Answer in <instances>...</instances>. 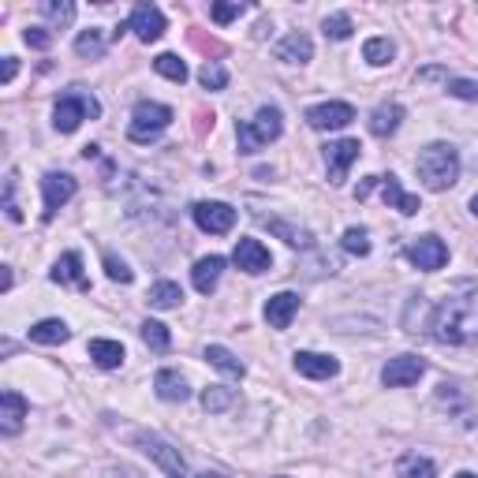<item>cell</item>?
I'll return each instance as SVG.
<instances>
[{"label":"cell","mask_w":478,"mask_h":478,"mask_svg":"<svg viewBox=\"0 0 478 478\" xmlns=\"http://www.w3.org/2000/svg\"><path fill=\"white\" fill-rule=\"evenodd\" d=\"M415 172L430 187V191H449V187L460 180V154L449 142H430V147L415 161Z\"/></svg>","instance_id":"obj_1"},{"label":"cell","mask_w":478,"mask_h":478,"mask_svg":"<svg viewBox=\"0 0 478 478\" xmlns=\"http://www.w3.org/2000/svg\"><path fill=\"white\" fill-rule=\"evenodd\" d=\"M474 329H478V314L467 310L464 299H449L438 310V318H433V337L441 344H464V340H471Z\"/></svg>","instance_id":"obj_2"},{"label":"cell","mask_w":478,"mask_h":478,"mask_svg":"<svg viewBox=\"0 0 478 478\" xmlns=\"http://www.w3.org/2000/svg\"><path fill=\"white\" fill-rule=\"evenodd\" d=\"M281 131H284L281 109L262 105V109L255 113V120H243L239 128H236V138H239V150H243V154H258V150L265 147V142L281 138Z\"/></svg>","instance_id":"obj_3"},{"label":"cell","mask_w":478,"mask_h":478,"mask_svg":"<svg viewBox=\"0 0 478 478\" xmlns=\"http://www.w3.org/2000/svg\"><path fill=\"white\" fill-rule=\"evenodd\" d=\"M94 116H101L97 97L82 94V90H71V94H64V97L56 101V109H53V128H56L60 135H71V131H79L82 120H94Z\"/></svg>","instance_id":"obj_4"},{"label":"cell","mask_w":478,"mask_h":478,"mask_svg":"<svg viewBox=\"0 0 478 478\" xmlns=\"http://www.w3.org/2000/svg\"><path fill=\"white\" fill-rule=\"evenodd\" d=\"M172 123V109L169 105H157V101H138L131 123H128V135L131 142H154L164 128Z\"/></svg>","instance_id":"obj_5"},{"label":"cell","mask_w":478,"mask_h":478,"mask_svg":"<svg viewBox=\"0 0 478 478\" xmlns=\"http://www.w3.org/2000/svg\"><path fill=\"white\" fill-rule=\"evenodd\" d=\"M138 449L150 456V460L169 474V478H187V464H183V456L180 449H172L164 438H157V433H138Z\"/></svg>","instance_id":"obj_6"},{"label":"cell","mask_w":478,"mask_h":478,"mask_svg":"<svg viewBox=\"0 0 478 478\" xmlns=\"http://www.w3.org/2000/svg\"><path fill=\"white\" fill-rule=\"evenodd\" d=\"M191 217H195V224L202 228V232H210V236L232 232V224H236V210L228 202H195Z\"/></svg>","instance_id":"obj_7"},{"label":"cell","mask_w":478,"mask_h":478,"mask_svg":"<svg viewBox=\"0 0 478 478\" xmlns=\"http://www.w3.org/2000/svg\"><path fill=\"white\" fill-rule=\"evenodd\" d=\"M351 120H356V109H351L348 101H325V105L306 109V123L314 131H340Z\"/></svg>","instance_id":"obj_8"},{"label":"cell","mask_w":478,"mask_h":478,"mask_svg":"<svg viewBox=\"0 0 478 478\" xmlns=\"http://www.w3.org/2000/svg\"><path fill=\"white\" fill-rule=\"evenodd\" d=\"M426 373V363L419 356H397V359H389L385 370H382V385L385 389H407L415 385Z\"/></svg>","instance_id":"obj_9"},{"label":"cell","mask_w":478,"mask_h":478,"mask_svg":"<svg viewBox=\"0 0 478 478\" xmlns=\"http://www.w3.org/2000/svg\"><path fill=\"white\" fill-rule=\"evenodd\" d=\"M363 147L356 138H340V142H329L325 147V164H329V183H344L348 180V169L359 161Z\"/></svg>","instance_id":"obj_10"},{"label":"cell","mask_w":478,"mask_h":478,"mask_svg":"<svg viewBox=\"0 0 478 478\" xmlns=\"http://www.w3.org/2000/svg\"><path fill=\"white\" fill-rule=\"evenodd\" d=\"M41 195H46V221L56 217V210H64V205L75 198V180L68 172H49L46 180H41Z\"/></svg>","instance_id":"obj_11"},{"label":"cell","mask_w":478,"mask_h":478,"mask_svg":"<svg viewBox=\"0 0 478 478\" xmlns=\"http://www.w3.org/2000/svg\"><path fill=\"white\" fill-rule=\"evenodd\" d=\"M232 262L243 269V273H251V277L265 273V269L273 265V258H269V247L262 239H239L236 251H232Z\"/></svg>","instance_id":"obj_12"},{"label":"cell","mask_w":478,"mask_h":478,"mask_svg":"<svg viewBox=\"0 0 478 478\" xmlns=\"http://www.w3.org/2000/svg\"><path fill=\"white\" fill-rule=\"evenodd\" d=\"M296 370L303 378H314V382H325V378H337L340 373V363L332 356H322V351H296Z\"/></svg>","instance_id":"obj_13"},{"label":"cell","mask_w":478,"mask_h":478,"mask_svg":"<svg viewBox=\"0 0 478 478\" xmlns=\"http://www.w3.org/2000/svg\"><path fill=\"white\" fill-rule=\"evenodd\" d=\"M411 262L426 269V273H433V269H441L449 262V247L438 239V236H423L411 243Z\"/></svg>","instance_id":"obj_14"},{"label":"cell","mask_w":478,"mask_h":478,"mask_svg":"<svg viewBox=\"0 0 478 478\" xmlns=\"http://www.w3.org/2000/svg\"><path fill=\"white\" fill-rule=\"evenodd\" d=\"M128 30H135L138 34V41H157L161 34H164V15H161V8H154V4H138L135 12H131V23H128Z\"/></svg>","instance_id":"obj_15"},{"label":"cell","mask_w":478,"mask_h":478,"mask_svg":"<svg viewBox=\"0 0 478 478\" xmlns=\"http://www.w3.org/2000/svg\"><path fill=\"white\" fill-rule=\"evenodd\" d=\"M296 314H299V296L296 292H277V296L265 299V322H269V329H288Z\"/></svg>","instance_id":"obj_16"},{"label":"cell","mask_w":478,"mask_h":478,"mask_svg":"<svg viewBox=\"0 0 478 478\" xmlns=\"http://www.w3.org/2000/svg\"><path fill=\"white\" fill-rule=\"evenodd\" d=\"M23 419H27V400L15 389H4L0 392V430L12 438V433L23 430Z\"/></svg>","instance_id":"obj_17"},{"label":"cell","mask_w":478,"mask_h":478,"mask_svg":"<svg viewBox=\"0 0 478 478\" xmlns=\"http://www.w3.org/2000/svg\"><path fill=\"white\" fill-rule=\"evenodd\" d=\"M378 187H382V198L392 205V210H400L404 217H411V214H419V210H423V205H419V198H415V195H407L404 187H400V180H397V176H382V180H378Z\"/></svg>","instance_id":"obj_18"},{"label":"cell","mask_w":478,"mask_h":478,"mask_svg":"<svg viewBox=\"0 0 478 478\" xmlns=\"http://www.w3.org/2000/svg\"><path fill=\"white\" fill-rule=\"evenodd\" d=\"M154 389H157V397H161L164 404H183L187 397H191V389H187V378H183L180 370H157Z\"/></svg>","instance_id":"obj_19"},{"label":"cell","mask_w":478,"mask_h":478,"mask_svg":"<svg viewBox=\"0 0 478 478\" xmlns=\"http://www.w3.org/2000/svg\"><path fill=\"white\" fill-rule=\"evenodd\" d=\"M53 281H56V284H68V288H79V292H87V288H90L87 273H82V258H79L75 251L60 255V262L53 265Z\"/></svg>","instance_id":"obj_20"},{"label":"cell","mask_w":478,"mask_h":478,"mask_svg":"<svg viewBox=\"0 0 478 478\" xmlns=\"http://www.w3.org/2000/svg\"><path fill=\"white\" fill-rule=\"evenodd\" d=\"M314 56V41H310L306 34H288L281 46H277V60H284V64H306V60Z\"/></svg>","instance_id":"obj_21"},{"label":"cell","mask_w":478,"mask_h":478,"mask_svg":"<svg viewBox=\"0 0 478 478\" xmlns=\"http://www.w3.org/2000/svg\"><path fill=\"white\" fill-rule=\"evenodd\" d=\"M221 269H224V258L221 255H210V258H198L195 262V269H191V281H195V288L202 296H210L214 288H217V281H221Z\"/></svg>","instance_id":"obj_22"},{"label":"cell","mask_w":478,"mask_h":478,"mask_svg":"<svg viewBox=\"0 0 478 478\" xmlns=\"http://www.w3.org/2000/svg\"><path fill=\"white\" fill-rule=\"evenodd\" d=\"M400 120H404V105H397V101H392V105H378L370 116V131L378 138H385V135H392L400 128Z\"/></svg>","instance_id":"obj_23"},{"label":"cell","mask_w":478,"mask_h":478,"mask_svg":"<svg viewBox=\"0 0 478 478\" xmlns=\"http://www.w3.org/2000/svg\"><path fill=\"white\" fill-rule=\"evenodd\" d=\"M90 359L101 366V370H116L123 363V344L120 340H90Z\"/></svg>","instance_id":"obj_24"},{"label":"cell","mask_w":478,"mask_h":478,"mask_svg":"<svg viewBox=\"0 0 478 478\" xmlns=\"http://www.w3.org/2000/svg\"><path fill=\"white\" fill-rule=\"evenodd\" d=\"M68 337H71V329L60 322V318H46V322L30 325V340L34 344H64Z\"/></svg>","instance_id":"obj_25"},{"label":"cell","mask_w":478,"mask_h":478,"mask_svg":"<svg viewBox=\"0 0 478 478\" xmlns=\"http://www.w3.org/2000/svg\"><path fill=\"white\" fill-rule=\"evenodd\" d=\"M205 359H210V366H217L221 373H228V378H243V373H247V366L224 344H210V348H205Z\"/></svg>","instance_id":"obj_26"},{"label":"cell","mask_w":478,"mask_h":478,"mask_svg":"<svg viewBox=\"0 0 478 478\" xmlns=\"http://www.w3.org/2000/svg\"><path fill=\"white\" fill-rule=\"evenodd\" d=\"M392 56H397V46H392L389 38H370L363 46V60H366V64H373V68H385Z\"/></svg>","instance_id":"obj_27"},{"label":"cell","mask_w":478,"mask_h":478,"mask_svg":"<svg viewBox=\"0 0 478 478\" xmlns=\"http://www.w3.org/2000/svg\"><path fill=\"white\" fill-rule=\"evenodd\" d=\"M180 303H183L180 284H172V281H157V284L150 288V306H157V310H172V306H180Z\"/></svg>","instance_id":"obj_28"},{"label":"cell","mask_w":478,"mask_h":478,"mask_svg":"<svg viewBox=\"0 0 478 478\" xmlns=\"http://www.w3.org/2000/svg\"><path fill=\"white\" fill-rule=\"evenodd\" d=\"M397 471H400V478H438V467H433L419 452H407Z\"/></svg>","instance_id":"obj_29"},{"label":"cell","mask_w":478,"mask_h":478,"mask_svg":"<svg viewBox=\"0 0 478 478\" xmlns=\"http://www.w3.org/2000/svg\"><path fill=\"white\" fill-rule=\"evenodd\" d=\"M236 404V392L232 389H224V385H210L202 392V407L205 411H228Z\"/></svg>","instance_id":"obj_30"},{"label":"cell","mask_w":478,"mask_h":478,"mask_svg":"<svg viewBox=\"0 0 478 478\" xmlns=\"http://www.w3.org/2000/svg\"><path fill=\"white\" fill-rule=\"evenodd\" d=\"M142 344H147L150 351H169L172 337H169V329H164L161 322H142Z\"/></svg>","instance_id":"obj_31"},{"label":"cell","mask_w":478,"mask_h":478,"mask_svg":"<svg viewBox=\"0 0 478 478\" xmlns=\"http://www.w3.org/2000/svg\"><path fill=\"white\" fill-rule=\"evenodd\" d=\"M154 68H157V75L172 79V82H187V64H183L176 53H161V56L154 60Z\"/></svg>","instance_id":"obj_32"},{"label":"cell","mask_w":478,"mask_h":478,"mask_svg":"<svg viewBox=\"0 0 478 478\" xmlns=\"http://www.w3.org/2000/svg\"><path fill=\"white\" fill-rule=\"evenodd\" d=\"M75 53L79 56H101V53H105V34H101V30H82L79 38H75Z\"/></svg>","instance_id":"obj_33"},{"label":"cell","mask_w":478,"mask_h":478,"mask_svg":"<svg viewBox=\"0 0 478 478\" xmlns=\"http://www.w3.org/2000/svg\"><path fill=\"white\" fill-rule=\"evenodd\" d=\"M322 30H325V38H332V41H348L356 27H351V19H348L344 12H337V15H325Z\"/></svg>","instance_id":"obj_34"},{"label":"cell","mask_w":478,"mask_h":478,"mask_svg":"<svg viewBox=\"0 0 478 478\" xmlns=\"http://www.w3.org/2000/svg\"><path fill=\"white\" fill-rule=\"evenodd\" d=\"M41 12H46L56 27H68L71 19H75V4H71V0H60V4H56V0H46V4H41Z\"/></svg>","instance_id":"obj_35"},{"label":"cell","mask_w":478,"mask_h":478,"mask_svg":"<svg viewBox=\"0 0 478 478\" xmlns=\"http://www.w3.org/2000/svg\"><path fill=\"white\" fill-rule=\"evenodd\" d=\"M198 82H202L205 90H224V87H228V71L217 64V60H210V64L198 71Z\"/></svg>","instance_id":"obj_36"},{"label":"cell","mask_w":478,"mask_h":478,"mask_svg":"<svg viewBox=\"0 0 478 478\" xmlns=\"http://www.w3.org/2000/svg\"><path fill=\"white\" fill-rule=\"evenodd\" d=\"M344 251H348V255H359V258L370 255V236H366V228H348V232H344Z\"/></svg>","instance_id":"obj_37"},{"label":"cell","mask_w":478,"mask_h":478,"mask_svg":"<svg viewBox=\"0 0 478 478\" xmlns=\"http://www.w3.org/2000/svg\"><path fill=\"white\" fill-rule=\"evenodd\" d=\"M269 228H273L277 236H284V243H292V247H310V232H303V228H292V224H284V221H269Z\"/></svg>","instance_id":"obj_38"},{"label":"cell","mask_w":478,"mask_h":478,"mask_svg":"<svg viewBox=\"0 0 478 478\" xmlns=\"http://www.w3.org/2000/svg\"><path fill=\"white\" fill-rule=\"evenodd\" d=\"M445 90L452 97H460V101H478V82L474 79H449Z\"/></svg>","instance_id":"obj_39"},{"label":"cell","mask_w":478,"mask_h":478,"mask_svg":"<svg viewBox=\"0 0 478 478\" xmlns=\"http://www.w3.org/2000/svg\"><path fill=\"white\" fill-rule=\"evenodd\" d=\"M243 12H247V8L239 4V0H232V4H228V0H221V4H214V8H210L214 23H221V27H224V23H232V19H239Z\"/></svg>","instance_id":"obj_40"},{"label":"cell","mask_w":478,"mask_h":478,"mask_svg":"<svg viewBox=\"0 0 478 478\" xmlns=\"http://www.w3.org/2000/svg\"><path fill=\"white\" fill-rule=\"evenodd\" d=\"M4 214H8V221H23V210L15 205V172H8V180H4Z\"/></svg>","instance_id":"obj_41"},{"label":"cell","mask_w":478,"mask_h":478,"mask_svg":"<svg viewBox=\"0 0 478 478\" xmlns=\"http://www.w3.org/2000/svg\"><path fill=\"white\" fill-rule=\"evenodd\" d=\"M105 273H109V281H120V284H131V269L123 265L116 255H105Z\"/></svg>","instance_id":"obj_42"},{"label":"cell","mask_w":478,"mask_h":478,"mask_svg":"<svg viewBox=\"0 0 478 478\" xmlns=\"http://www.w3.org/2000/svg\"><path fill=\"white\" fill-rule=\"evenodd\" d=\"M23 41H27L30 49H49V46H53V34H49L46 27H30V30L23 34Z\"/></svg>","instance_id":"obj_43"},{"label":"cell","mask_w":478,"mask_h":478,"mask_svg":"<svg viewBox=\"0 0 478 478\" xmlns=\"http://www.w3.org/2000/svg\"><path fill=\"white\" fill-rule=\"evenodd\" d=\"M19 71V60L15 56H4V68H0V82H12Z\"/></svg>","instance_id":"obj_44"},{"label":"cell","mask_w":478,"mask_h":478,"mask_svg":"<svg viewBox=\"0 0 478 478\" xmlns=\"http://www.w3.org/2000/svg\"><path fill=\"white\" fill-rule=\"evenodd\" d=\"M198 478H228V474H221V471H202Z\"/></svg>","instance_id":"obj_45"},{"label":"cell","mask_w":478,"mask_h":478,"mask_svg":"<svg viewBox=\"0 0 478 478\" xmlns=\"http://www.w3.org/2000/svg\"><path fill=\"white\" fill-rule=\"evenodd\" d=\"M471 214H474V217H478V195H474V198H471Z\"/></svg>","instance_id":"obj_46"},{"label":"cell","mask_w":478,"mask_h":478,"mask_svg":"<svg viewBox=\"0 0 478 478\" xmlns=\"http://www.w3.org/2000/svg\"><path fill=\"white\" fill-rule=\"evenodd\" d=\"M456 478H478V474H471V471H460V474H456Z\"/></svg>","instance_id":"obj_47"}]
</instances>
